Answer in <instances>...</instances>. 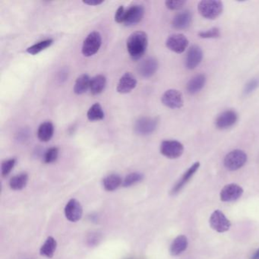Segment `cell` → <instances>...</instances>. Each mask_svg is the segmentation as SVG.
Returning a JSON list of instances; mask_svg holds the SVG:
<instances>
[{"label":"cell","instance_id":"cell-30","mask_svg":"<svg viewBox=\"0 0 259 259\" xmlns=\"http://www.w3.org/2000/svg\"><path fill=\"white\" fill-rule=\"evenodd\" d=\"M16 161L17 160L16 158H10L3 162L1 165V174L3 177H7L10 175V172L16 166Z\"/></svg>","mask_w":259,"mask_h":259},{"label":"cell","instance_id":"cell-16","mask_svg":"<svg viewBox=\"0 0 259 259\" xmlns=\"http://www.w3.org/2000/svg\"><path fill=\"white\" fill-rule=\"evenodd\" d=\"M199 166V162H195L194 164H192V166L187 169V171L183 174L181 179L177 182V184L174 186V188H172L170 192L171 195H175L178 194L179 192L183 189V188L190 181L191 179L195 175V172L198 171Z\"/></svg>","mask_w":259,"mask_h":259},{"label":"cell","instance_id":"cell-26","mask_svg":"<svg viewBox=\"0 0 259 259\" xmlns=\"http://www.w3.org/2000/svg\"><path fill=\"white\" fill-rule=\"evenodd\" d=\"M90 77L89 75L84 74L80 75L76 81H75V85H74V92L78 95H81L86 93L89 89H90L91 84Z\"/></svg>","mask_w":259,"mask_h":259},{"label":"cell","instance_id":"cell-19","mask_svg":"<svg viewBox=\"0 0 259 259\" xmlns=\"http://www.w3.org/2000/svg\"><path fill=\"white\" fill-rule=\"evenodd\" d=\"M188 247V239L184 235L177 236L170 245L169 252L172 256H178L186 251Z\"/></svg>","mask_w":259,"mask_h":259},{"label":"cell","instance_id":"cell-27","mask_svg":"<svg viewBox=\"0 0 259 259\" xmlns=\"http://www.w3.org/2000/svg\"><path fill=\"white\" fill-rule=\"evenodd\" d=\"M87 117L91 122L102 120L104 118V112L101 104L96 103L89 108Z\"/></svg>","mask_w":259,"mask_h":259},{"label":"cell","instance_id":"cell-24","mask_svg":"<svg viewBox=\"0 0 259 259\" xmlns=\"http://www.w3.org/2000/svg\"><path fill=\"white\" fill-rule=\"evenodd\" d=\"M57 248V240L53 236H49L40 248V254L44 257L51 258L54 257Z\"/></svg>","mask_w":259,"mask_h":259},{"label":"cell","instance_id":"cell-39","mask_svg":"<svg viewBox=\"0 0 259 259\" xmlns=\"http://www.w3.org/2000/svg\"><path fill=\"white\" fill-rule=\"evenodd\" d=\"M251 259H259V248L254 252V254H253Z\"/></svg>","mask_w":259,"mask_h":259},{"label":"cell","instance_id":"cell-29","mask_svg":"<svg viewBox=\"0 0 259 259\" xmlns=\"http://www.w3.org/2000/svg\"><path fill=\"white\" fill-rule=\"evenodd\" d=\"M144 180L142 172H134L127 175L122 181V186L125 188L131 187Z\"/></svg>","mask_w":259,"mask_h":259},{"label":"cell","instance_id":"cell-21","mask_svg":"<svg viewBox=\"0 0 259 259\" xmlns=\"http://www.w3.org/2000/svg\"><path fill=\"white\" fill-rule=\"evenodd\" d=\"M205 82V75H202V74L195 75L193 78H191L190 81L188 82L187 88H186L187 92L190 95H195L204 87Z\"/></svg>","mask_w":259,"mask_h":259},{"label":"cell","instance_id":"cell-32","mask_svg":"<svg viewBox=\"0 0 259 259\" xmlns=\"http://www.w3.org/2000/svg\"><path fill=\"white\" fill-rule=\"evenodd\" d=\"M102 239V235L99 232H92L87 237V243L89 246L94 247L98 245Z\"/></svg>","mask_w":259,"mask_h":259},{"label":"cell","instance_id":"cell-22","mask_svg":"<svg viewBox=\"0 0 259 259\" xmlns=\"http://www.w3.org/2000/svg\"><path fill=\"white\" fill-rule=\"evenodd\" d=\"M120 186H122V180L118 174H110L103 180V186L107 192H113Z\"/></svg>","mask_w":259,"mask_h":259},{"label":"cell","instance_id":"cell-15","mask_svg":"<svg viewBox=\"0 0 259 259\" xmlns=\"http://www.w3.org/2000/svg\"><path fill=\"white\" fill-rule=\"evenodd\" d=\"M137 85V80L136 76L132 72H125L117 84L116 91L118 93L125 94L130 93Z\"/></svg>","mask_w":259,"mask_h":259},{"label":"cell","instance_id":"cell-17","mask_svg":"<svg viewBox=\"0 0 259 259\" xmlns=\"http://www.w3.org/2000/svg\"><path fill=\"white\" fill-rule=\"evenodd\" d=\"M203 58V53L201 48L194 45L189 50L186 56V66L188 69H194L200 64Z\"/></svg>","mask_w":259,"mask_h":259},{"label":"cell","instance_id":"cell-6","mask_svg":"<svg viewBox=\"0 0 259 259\" xmlns=\"http://www.w3.org/2000/svg\"><path fill=\"white\" fill-rule=\"evenodd\" d=\"M160 151L167 158L177 159L183 154L184 147L178 141L165 140L160 145Z\"/></svg>","mask_w":259,"mask_h":259},{"label":"cell","instance_id":"cell-25","mask_svg":"<svg viewBox=\"0 0 259 259\" xmlns=\"http://www.w3.org/2000/svg\"><path fill=\"white\" fill-rule=\"evenodd\" d=\"M28 179L29 177L27 172H21L10 179V187L14 191L22 190L26 187Z\"/></svg>","mask_w":259,"mask_h":259},{"label":"cell","instance_id":"cell-34","mask_svg":"<svg viewBox=\"0 0 259 259\" xmlns=\"http://www.w3.org/2000/svg\"><path fill=\"white\" fill-rule=\"evenodd\" d=\"M166 8L169 10H179L183 8V6L186 4V1L183 0H168L165 3Z\"/></svg>","mask_w":259,"mask_h":259},{"label":"cell","instance_id":"cell-12","mask_svg":"<svg viewBox=\"0 0 259 259\" xmlns=\"http://www.w3.org/2000/svg\"><path fill=\"white\" fill-rule=\"evenodd\" d=\"M243 194V189L239 185L231 183L227 185L221 190L220 197L221 200L224 202L236 201Z\"/></svg>","mask_w":259,"mask_h":259},{"label":"cell","instance_id":"cell-9","mask_svg":"<svg viewBox=\"0 0 259 259\" xmlns=\"http://www.w3.org/2000/svg\"><path fill=\"white\" fill-rule=\"evenodd\" d=\"M64 213L68 221L73 223L78 222L82 218V206L78 200L72 198L65 206Z\"/></svg>","mask_w":259,"mask_h":259},{"label":"cell","instance_id":"cell-33","mask_svg":"<svg viewBox=\"0 0 259 259\" xmlns=\"http://www.w3.org/2000/svg\"><path fill=\"white\" fill-rule=\"evenodd\" d=\"M200 37L201 38H218L221 36V31L219 28H213L211 29L207 30L205 31H201L198 34Z\"/></svg>","mask_w":259,"mask_h":259},{"label":"cell","instance_id":"cell-36","mask_svg":"<svg viewBox=\"0 0 259 259\" xmlns=\"http://www.w3.org/2000/svg\"><path fill=\"white\" fill-rule=\"evenodd\" d=\"M257 86H258V81H257V80H251V81H250L249 82L245 85L244 93H245V95H249V94H251V92H254V91L257 89Z\"/></svg>","mask_w":259,"mask_h":259},{"label":"cell","instance_id":"cell-7","mask_svg":"<svg viewBox=\"0 0 259 259\" xmlns=\"http://www.w3.org/2000/svg\"><path fill=\"white\" fill-rule=\"evenodd\" d=\"M210 227L218 233L228 231L231 227V223L226 218L224 213L220 210H216L210 215L209 220Z\"/></svg>","mask_w":259,"mask_h":259},{"label":"cell","instance_id":"cell-20","mask_svg":"<svg viewBox=\"0 0 259 259\" xmlns=\"http://www.w3.org/2000/svg\"><path fill=\"white\" fill-rule=\"evenodd\" d=\"M54 133V124L50 121H48V122L40 124L38 130H37V138L40 142H48L52 139Z\"/></svg>","mask_w":259,"mask_h":259},{"label":"cell","instance_id":"cell-1","mask_svg":"<svg viewBox=\"0 0 259 259\" xmlns=\"http://www.w3.org/2000/svg\"><path fill=\"white\" fill-rule=\"evenodd\" d=\"M148 39L144 31H136L128 37L126 42L127 51L132 60H141L148 48Z\"/></svg>","mask_w":259,"mask_h":259},{"label":"cell","instance_id":"cell-5","mask_svg":"<svg viewBox=\"0 0 259 259\" xmlns=\"http://www.w3.org/2000/svg\"><path fill=\"white\" fill-rule=\"evenodd\" d=\"M157 125H158V119L157 118L144 116V117L139 118L135 122V133L139 136H148L152 134L157 130Z\"/></svg>","mask_w":259,"mask_h":259},{"label":"cell","instance_id":"cell-10","mask_svg":"<svg viewBox=\"0 0 259 259\" xmlns=\"http://www.w3.org/2000/svg\"><path fill=\"white\" fill-rule=\"evenodd\" d=\"M161 101L163 105L170 109H180L183 106V97L181 92L175 89L166 91L162 95Z\"/></svg>","mask_w":259,"mask_h":259},{"label":"cell","instance_id":"cell-31","mask_svg":"<svg viewBox=\"0 0 259 259\" xmlns=\"http://www.w3.org/2000/svg\"><path fill=\"white\" fill-rule=\"evenodd\" d=\"M59 157V148L57 147H53L49 148L48 151L45 152L44 156V161L45 163H53L57 161Z\"/></svg>","mask_w":259,"mask_h":259},{"label":"cell","instance_id":"cell-11","mask_svg":"<svg viewBox=\"0 0 259 259\" xmlns=\"http://www.w3.org/2000/svg\"><path fill=\"white\" fill-rule=\"evenodd\" d=\"M189 45V40L182 34H175L169 36L166 41V46L169 51L177 54H182L186 51Z\"/></svg>","mask_w":259,"mask_h":259},{"label":"cell","instance_id":"cell-13","mask_svg":"<svg viewBox=\"0 0 259 259\" xmlns=\"http://www.w3.org/2000/svg\"><path fill=\"white\" fill-rule=\"evenodd\" d=\"M238 120V114L234 110H229L221 113L217 117L215 125L219 130H227L236 124Z\"/></svg>","mask_w":259,"mask_h":259},{"label":"cell","instance_id":"cell-18","mask_svg":"<svg viewBox=\"0 0 259 259\" xmlns=\"http://www.w3.org/2000/svg\"><path fill=\"white\" fill-rule=\"evenodd\" d=\"M192 19V17L190 12L187 11V10L182 12L174 17L172 22V27L177 30L186 29L190 26Z\"/></svg>","mask_w":259,"mask_h":259},{"label":"cell","instance_id":"cell-4","mask_svg":"<svg viewBox=\"0 0 259 259\" xmlns=\"http://www.w3.org/2000/svg\"><path fill=\"white\" fill-rule=\"evenodd\" d=\"M247 161V155L242 150L230 151L224 158V166L228 170L235 171L240 169Z\"/></svg>","mask_w":259,"mask_h":259},{"label":"cell","instance_id":"cell-38","mask_svg":"<svg viewBox=\"0 0 259 259\" xmlns=\"http://www.w3.org/2000/svg\"><path fill=\"white\" fill-rule=\"evenodd\" d=\"M84 4L89 6H99L104 3V1H97V0H92V1H84Z\"/></svg>","mask_w":259,"mask_h":259},{"label":"cell","instance_id":"cell-28","mask_svg":"<svg viewBox=\"0 0 259 259\" xmlns=\"http://www.w3.org/2000/svg\"><path fill=\"white\" fill-rule=\"evenodd\" d=\"M53 43H54V40L52 39H47V40H42V41L38 42V43L29 47L27 49V53L33 56L37 55L42 51H45V50L50 48L53 45Z\"/></svg>","mask_w":259,"mask_h":259},{"label":"cell","instance_id":"cell-35","mask_svg":"<svg viewBox=\"0 0 259 259\" xmlns=\"http://www.w3.org/2000/svg\"><path fill=\"white\" fill-rule=\"evenodd\" d=\"M125 12L126 10L124 8V7L120 6L119 8L116 10V14H115V21L118 24H123L124 20H125Z\"/></svg>","mask_w":259,"mask_h":259},{"label":"cell","instance_id":"cell-37","mask_svg":"<svg viewBox=\"0 0 259 259\" xmlns=\"http://www.w3.org/2000/svg\"><path fill=\"white\" fill-rule=\"evenodd\" d=\"M18 139H19V141H25L28 139L29 137V133H28L27 130H22L19 133V134H18Z\"/></svg>","mask_w":259,"mask_h":259},{"label":"cell","instance_id":"cell-14","mask_svg":"<svg viewBox=\"0 0 259 259\" xmlns=\"http://www.w3.org/2000/svg\"><path fill=\"white\" fill-rule=\"evenodd\" d=\"M158 66V62L155 58L149 57L139 63L138 72L143 78H149L156 73Z\"/></svg>","mask_w":259,"mask_h":259},{"label":"cell","instance_id":"cell-3","mask_svg":"<svg viewBox=\"0 0 259 259\" xmlns=\"http://www.w3.org/2000/svg\"><path fill=\"white\" fill-rule=\"evenodd\" d=\"M102 45V37L98 31H93L86 37L83 42L81 53L86 57H92L99 51Z\"/></svg>","mask_w":259,"mask_h":259},{"label":"cell","instance_id":"cell-8","mask_svg":"<svg viewBox=\"0 0 259 259\" xmlns=\"http://www.w3.org/2000/svg\"><path fill=\"white\" fill-rule=\"evenodd\" d=\"M145 16V9L142 5L134 4L131 6L125 12L124 25L131 27L138 25L142 22Z\"/></svg>","mask_w":259,"mask_h":259},{"label":"cell","instance_id":"cell-2","mask_svg":"<svg viewBox=\"0 0 259 259\" xmlns=\"http://www.w3.org/2000/svg\"><path fill=\"white\" fill-rule=\"evenodd\" d=\"M198 12L202 17L215 19L223 12V4L218 0H202L198 6Z\"/></svg>","mask_w":259,"mask_h":259},{"label":"cell","instance_id":"cell-23","mask_svg":"<svg viewBox=\"0 0 259 259\" xmlns=\"http://www.w3.org/2000/svg\"><path fill=\"white\" fill-rule=\"evenodd\" d=\"M107 84V78L104 75H98L91 79L90 91L93 95L102 93Z\"/></svg>","mask_w":259,"mask_h":259}]
</instances>
